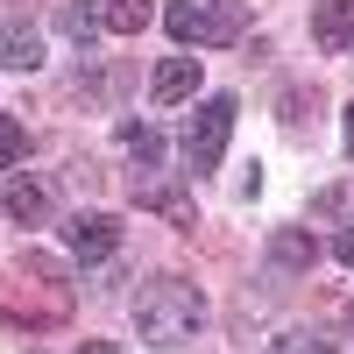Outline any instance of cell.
<instances>
[{"label": "cell", "mask_w": 354, "mask_h": 354, "mask_svg": "<svg viewBox=\"0 0 354 354\" xmlns=\"http://www.w3.org/2000/svg\"><path fill=\"white\" fill-rule=\"evenodd\" d=\"M312 43L319 50H347L354 43V0H319L312 8Z\"/></svg>", "instance_id": "7"}, {"label": "cell", "mask_w": 354, "mask_h": 354, "mask_svg": "<svg viewBox=\"0 0 354 354\" xmlns=\"http://www.w3.org/2000/svg\"><path fill=\"white\" fill-rule=\"evenodd\" d=\"M234 113H241V106H234L227 93H213V100H198V113H192V121H185V163L205 177V170H213L220 156H227V135H234Z\"/></svg>", "instance_id": "2"}, {"label": "cell", "mask_w": 354, "mask_h": 354, "mask_svg": "<svg viewBox=\"0 0 354 354\" xmlns=\"http://www.w3.org/2000/svg\"><path fill=\"white\" fill-rule=\"evenodd\" d=\"M121 149H128L142 170H163V135H156L149 121H128V128H121Z\"/></svg>", "instance_id": "10"}, {"label": "cell", "mask_w": 354, "mask_h": 354, "mask_svg": "<svg viewBox=\"0 0 354 354\" xmlns=\"http://www.w3.org/2000/svg\"><path fill=\"white\" fill-rule=\"evenodd\" d=\"M198 93V57H163L156 78H149V100L156 106H177V100H192Z\"/></svg>", "instance_id": "6"}, {"label": "cell", "mask_w": 354, "mask_h": 354, "mask_svg": "<svg viewBox=\"0 0 354 354\" xmlns=\"http://www.w3.org/2000/svg\"><path fill=\"white\" fill-rule=\"evenodd\" d=\"M270 262H277V270H305V262H312V241L290 227V234H277V241H270Z\"/></svg>", "instance_id": "14"}, {"label": "cell", "mask_w": 354, "mask_h": 354, "mask_svg": "<svg viewBox=\"0 0 354 354\" xmlns=\"http://www.w3.org/2000/svg\"><path fill=\"white\" fill-rule=\"evenodd\" d=\"M198 319H205V298L185 277H156V283L135 290V333L149 347H185L198 333Z\"/></svg>", "instance_id": "1"}, {"label": "cell", "mask_w": 354, "mask_h": 354, "mask_svg": "<svg viewBox=\"0 0 354 354\" xmlns=\"http://www.w3.org/2000/svg\"><path fill=\"white\" fill-rule=\"evenodd\" d=\"M100 15H106V28H113V36H142V28H149V15H156V8H149V0H106Z\"/></svg>", "instance_id": "11"}, {"label": "cell", "mask_w": 354, "mask_h": 354, "mask_svg": "<svg viewBox=\"0 0 354 354\" xmlns=\"http://www.w3.org/2000/svg\"><path fill=\"white\" fill-rule=\"evenodd\" d=\"M0 64H8V71H36L43 64V28L8 15V21H0Z\"/></svg>", "instance_id": "4"}, {"label": "cell", "mask_w": 354, "mask_h": 354, "mask_svg": "<svg viewBox=\"0 0 354 354\" xmlns=\"http://www.w3.org/2000/svg\"><path fill=\"white\" fill-rule=\"evenodd\" d=\"M163 28L177 43H205V8H192V0H177V8H163Z\"/></svg>", "instance_id": "13"}, {"label": "cell", "mask_w": 354, "mask_h": 354, "mask_svg": "<svg viewBox=\"0 0 354 354\" xmlns=\"http://www.w3.org/2000/svg\"><path fill=\"white\" fill-rule=\"evenodd\" d=\"M347 326H354V305H347Z\"/></svg>", "instance_id": "20"}, {"label": "cell", "mask_w": 354, "mask_h": 354, "mask_svg": "<svg viewBox=\"0 0 354 354\" xmlns=\"http://www.w3.org/2000/svg\"><path fill=\"white\" fill-rule=\"evenodd\" d=\"M8 213H15L21 227H36V220H50V192L36 185V177H15V185H8Z\"/></svg>", "instance_id": "9"}, {"label": "cell", "mask_w": 354, "mask_h": 354, "mask_svg": "<svg viewBox=\"0 0 354 354\" xmlns=\"http://www.w3.org/2000/svg\"><path fill=\"white\" fill-rule=\"evenodd\" d=\"M248 36V0H205V43H241Z\"/></svg>", "instance_id": "8"}, {"label": "cell", "mask_w": 354, "mask_h": 354, "mask_svg": "<svg viewBox=\"0 0 354 354\" xmlns=\"http://www.w3.org/2000/svg\"><path fill=\"white\" fill-rule=\"evenodd\" d=\"M64 241H71L78 262H106L121 248V220L113 213H78V220H64Z\"/></svg>", "instance_id": "3"}, {"label": "cell", "mask_w": 354, "mask_h": 354, "mask_svg": "<svg viewBox=\"0 0 354 354\" xmlns=\"http://www.w3.org/2000/svg\"><path fill=\"white\" fill-rule=\"evenodd\" d=\"M21 149H28V128L15 121V113H0V170H15V163H21Z\"/></svg>", "instance_id": "16"}, {"label": "cell", "mask_w": 354, "mask_h": 354, "mask_svg": "<svg viewBox=\"0 0 354 354\" xmlns=\"http://www.w3.org/2000/svg\"><path fill=\"white\" fill-rule=\"evenodd\" d=\"M135 205H149V213H163L170 227H192V220H198V213H192V198L177 192V185H163V177H149V170L135 177Z\"/></svg>", "instance_id": "5"}, {"label": "cell", "mask_w": 354, "mask_h": 354, "mask_svg": "<svg viewBox=\"0 0 354 354\" xmlns=\"http://www.w3.org/2000/svg\"><path fill=\"white\" fill-rule=\"evenodd\" d=\"M333 255H340L347 270H354V227H347V234H333Z\"/></svg>", "instance_id": "17"}, {"label": "cell", "mask_w": 354, "mask_h": 354, "mask_svg": "<svg viewBox=\"0 0 354 354\" xmlns=\"http://www.w3.org/2000/svg\"><path fill=\"white\" fill-rule=\"evenodd\" d=\"M270 354H333V340H326V333L290 326V333H277V340H270Z\"/></svg>", "instance_id": "15"}, {"label": "cell", "mask_w": 354, "mask_h": 354, "mask_svg": "<svg viewBox=\"0 0 354 354\" xmlns=\"http://www.w3.org/2000/svg\"><path fill=\"white\" fill-rule=\"evenodd\" d=\"M57 28H64L71 43H85V50H93V36L106 28V15H100V8H78V0H71V8H57Z\"/></svg>", "instance_id": "12"}, {"label": "cell", "mask_w": 354, "mask_h": 354, "mask_svg": "<svg viewBox=\"0 0 354 354\" xmlns=\"http://www.w3.org/2000/svg\"><path fill=\"white\" fill-rule=\"evenodd\" d=\"M85 354H113V347H106V340H85Z\"/></svg>", "instance_id": "19"}, {"label": "cell", "mask_w": 354, "mask_h": 354, "mask_svg": "<svg viewBox=\"0 0 354 354\" xmlns=\"http://www.w3.org/2000/svg\"><path fill=\"white\" fill-rule=\"evenodd\" d=\"M340 135H347V163H354V100H347V113H340Z\"/></svg>", "instance_id": "18"}]
</instances>
